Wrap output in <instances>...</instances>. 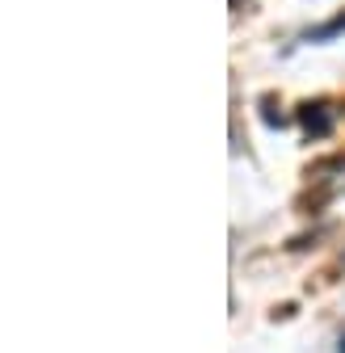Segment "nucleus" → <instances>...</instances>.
<instances>
[{
    "label": "nucleus",
    "mask_w": 345,
    "mask_h": 353,
    "mask_svg": "<svg viewBox=\"0 0 345 353\" xmlns=\"http://www.w3.org/2000/svg\"><path fill=\"white\" fill-rule=\"evenodd\" d=\"M304 122H308V130H312V135H328V130H333V118L324 114V105H308Z\"/></svg>",
    "instance_id": "nucleus-1"
},
{
    "label": "nucleus",
    "mask_w": 345,
    "mask_h": 353,
    "mask_svg": "<svg viewBox=\"0 0 345 353\" xmlns=\"http://www.w3.org/2000/svg\"><path fill=\"white\" fill-rule=\"evenodd\" d=\"M341 353H345V336H341Z\"/></svg>",
    "instance_id": "nucleus-3"
},
{
    "label": "nucleus",
    "mask_w": 345,
    "mask_h": 353,
    "mask_svg": "<svg viewBox=\"0 0 345 353\" xmlns=\"http://www.w3.org/2000/svg\"><path fill=\"white\" fill-rule=\"evenodd\" d=\"M337 34H345V13H337L333 21H324L320 30H312V34H308V42H333Z\"/></svg>",
    "instance_id": "nucleus-2"
}]
</instances>
